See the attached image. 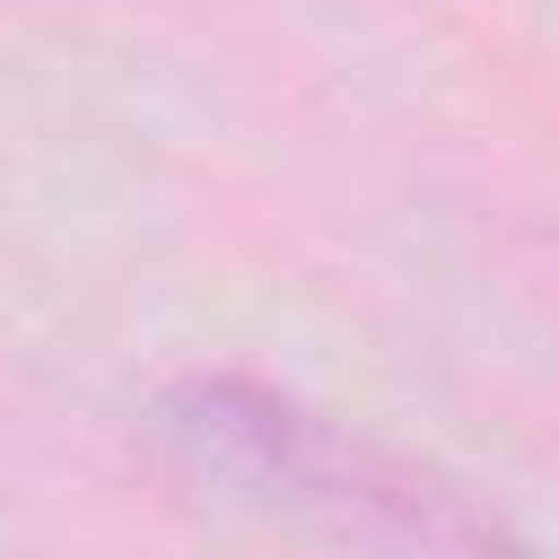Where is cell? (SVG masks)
I'll list each match as a JSON object with an SVG mask.
<instances>
[{
    "label": "cell",
    "mask_w": 559,
    "mask_h": 559,
    "mask_svg": "<svg viewBox=\"0 0 559 559\" xmlns=\"http://www.w3.org/2000/svg\"><path fill=\"white\" fill-rule=\"evenodd\" d=\"M157 428L201 480H227L236 498H271L384 559H524V542L498 515H480L454 480L402 463L376 437H349L341 419H323L271 384L183 376L157 402Z\"/></svg>",
    "instance_id": "1"
}]
</instances>
